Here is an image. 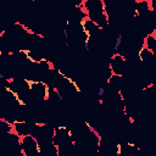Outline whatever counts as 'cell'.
Segmentation results:
<instances>
[{"label":"cell","mask_w":156,"mask_h":156,"mask_svg":"<svg viewBox=\"0 0 156 156\" xmlns=\"http://www.w3.org/2000/svg\"><path fill=\"white\" fill-rule=\"evenodd\" d=\"M108 68L111 71V74L124 77L127 68H128V60L124 55L119 52H113L108 61Z\"/></svg>","instance_id":"6da1fadb"}]
</instances>
